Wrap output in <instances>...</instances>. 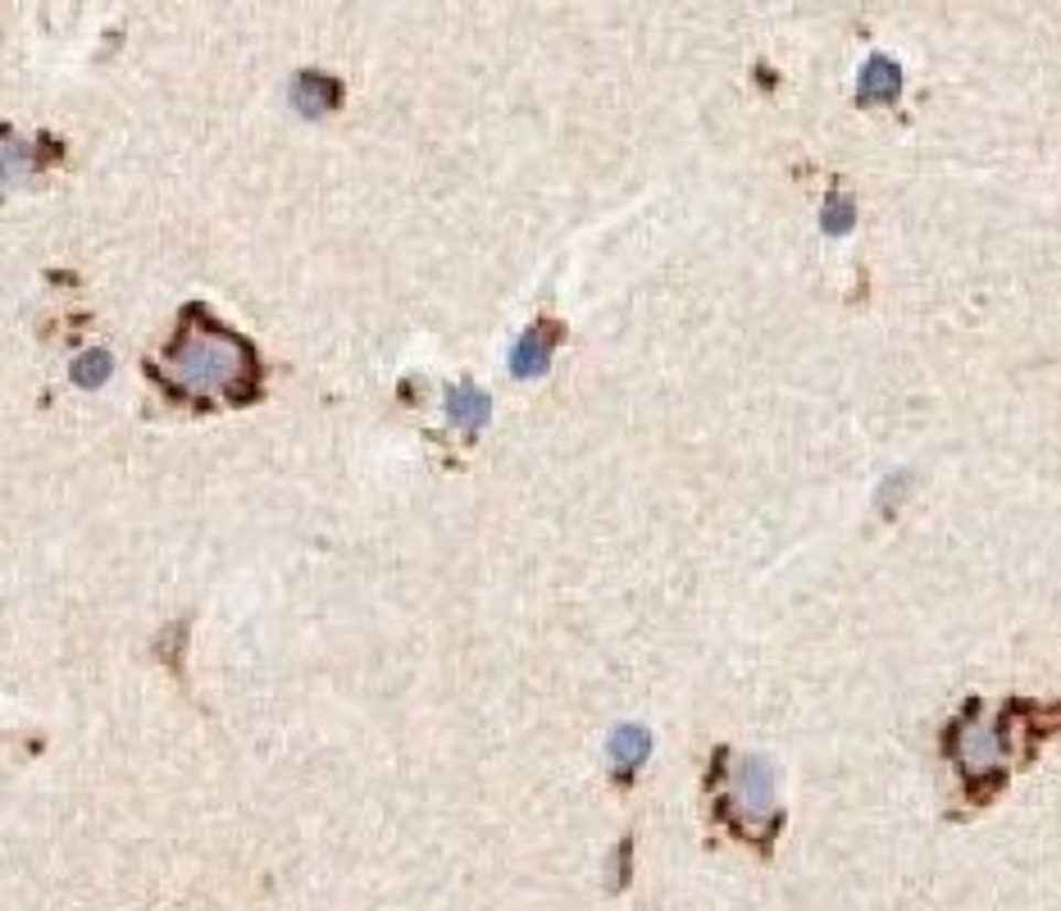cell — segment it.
<instances>
[{"instance_id":"3","label":"cell","mask_w":1061,"mask_h":911,"mask_svg":"<svg viewBox=\"0 0 1061 911\" xmlns=\"http://www.w3.org/2000/svg\"><path fill=\"white\" fill-rule=\"evenodd\" d=\"M734 802L747 825H770L775 816V774L761 757H743L734 770Z\"/></svg>"},{"instance_id":"4","label":"cell","mask_w":1061,"mask_h":911,"mask_svg":"<svg viewBox=\"0 0 1061 911\" xmlns=\"http://www.w3.org/2000/svg\"><path fill=\"white\" fill-rule=\"evenodd\" d=\"M546 360H552V333L529 328L516 343V351H510V375H516V379H538V375H546Z\"/></svg>"},{"instance_id":"7","label":"cell","mask_w":1061,"mask_h":911,"mask_svg":"<svg viewBox=\"0 0 1061 911\" xmlns=\"http://www.w3.org/2000/svg\"><path fill=\"white\" fill-rule=\"evenodd\" d=\"M647 748H652V744H647V729H638V725H620L610 734V757H615V766H620V770L638 766L647 757Z\"/></svg>"},{"instance_id":"10","label":"cell","mask_w":1061,"mask_h":911,"mask_svg":"<svg viewBox=\"0 0 1061 911\" xmlns=\"http://www.w3.org/2000/svg\"><path fill=\"white\" fill-rule=\"evenodd\" d=\"M110 375V356L106 351H91V356H83L78 365H74V379L83 383V388H91V383H100Z\"/></svg>"},{"instance_id":"9","label":"cell","mask_w":1061,"mask_h":911,"mask_svg":"<svg viewBox=\"0 0 1061 911\" xmlns=\"http://www.w3.org/2000/svg\"><path fill=\"white\" fill-rule=\"evenodd\" d=\"M852 219H857V215H852V200H843V196H834V200H830V206H825V215H820V228H825V232H830V238H843V232L852 228Z\"/></svg>"},{"instance_id":"8","label":"cell","mask_w":1061,"mask_h":911,"mask_svg":"<svg viewBox=\"0 0 1061 911\" xmlns=\"http://www.w3.org/2000/svg\"><path fill=\"white\" fill-rule=\"evenodd\" d=\"M32 174V151L14 138H0V183H23Z\"/></svg>"},{"instance_id":"2","label":"cell","mask_w":1061,"mask_h":911,"mask_svg":"<svg viewBox=\"0 0 1061 911\" xmlns=\"http://www.w3.org/2000/svg\"><path fill=\"white\" fill-rule=\"evenodd\" d=\"M1007 725L1003 720H966L962 729H956V766H962V774L971 784H984L994 780V774L1003 770V757H1007Z\"/></svg>"},{"instance_id":"6","label":"cell","mask_w":1061,"mask_h":911,"mask_svg":"<svg viewBox=\"0 0 1061 911\" xmlns=\"http://www.w3.org/2000/svg\"><path fill=\"white\" fill-rule=\"evenodd\" d=\"M447 415H452V424H461V429H478V424H488L492 401L478 392V388H452V392H447Z\"/></svg>"},{"instance_id":"1","label":"cell","mask_w":1061,"mask_h":911,"mask_svg":"<svg viewBox=\"0 0 1061 911\" xmlns=\"http://www.w3.org/2000/svg\"><path fill=\"white\" fill-rule=\"evenodd\" d=\"M247 369H251L247 347L237 343L232 333L205 324V319H192L164 351V375L183 388H192V392L232 388V383L247 379Z\"/></svg>"},{"instance_id":"5","label":"cell","mask_w":1061,"mask_h":911,"mask_svg":"<svg viewBox=\"0 0 1061 911\" xmlns=\"http://www.w3.org/2000/svg\"><path fill=\"white\" fill-rule=\"evenodd\" d=\"M898 87H902V69L894 59H884V55H875L866 69H862V83H857V96H862V106H879V100H894L898 96Z\"/></svg>"}]
</instances>
